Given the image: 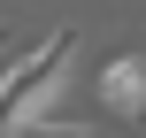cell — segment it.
Returning a JSON list of instances; mask_svg holds the SVG:
<instances>
[{
  "instance_id": "obj_1",
  "label": "cell",
  "mask_w": 146,
  "mask_h": 138,
  "mask_svg": "<svg viewBox=\"0 0 146 138\" xmlns=\"http://www.w3.org/2000/svg\"><path fill=\"white\" fill-rule=\"evenodd\" d=\"M69 54H77V31L62 23V31H46L38 46H23V54H8V61H0V131H15V123H31V115H46V108H54Z\"/></svg>"
},
{
  "instance_id": "obj_2",
  "label": "cell",
  "mask_w": 146,
  "mask_h": 138,
  "mask_svg": "<svg viewBox=\"0 0 146 138\" xmlns=\"http://www.w3.org/2000/svg\"><path fill=\"white\" fill-rule=\"evenodd\" d=\"M139 100H146V61L139 54H115V61L100 69V108H108V115H131Z\"/></svg>"
},
{
  "instance_id": "obj_3",
  "label": "cell",
  "mask_w": 146,
  "mask_h": 138,
  "mask_svg": "<svg viewBox=\"0 0 146 138\" xmlns=\"http://www.w3.org/2000/svg\"><path fill=\"white\" fill-rule=\"evenodd\" d=\"M8 138H108V131H92V123H54V115H31V123H15Z\"/></svg>"
},
{
  "instance_id": "obj_4",
  "label": "cell",
  "mask_w": 146,
  "mask_h": 138,
  "mask_svg": "<svg viewBox=\"0 0 146 138\" xmlns=\"http://www.w3.org/2000/svg\"><path fill=\"white\" fill-rule=\"evenodd\" d=\"M131 115H139V123H146V100H139V108H131Z\"/></svg>"
}]
</instances>
